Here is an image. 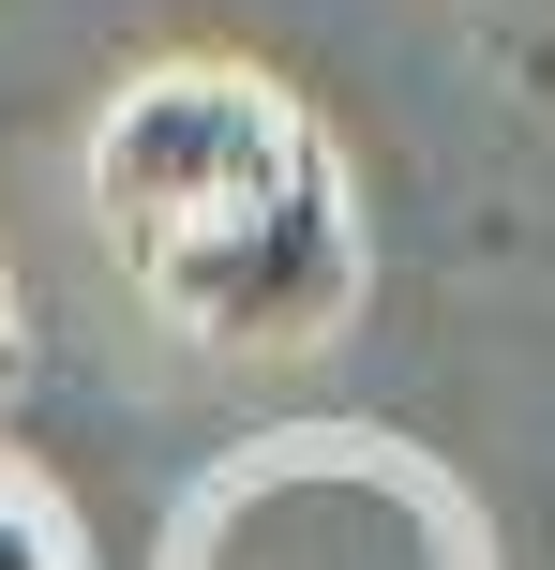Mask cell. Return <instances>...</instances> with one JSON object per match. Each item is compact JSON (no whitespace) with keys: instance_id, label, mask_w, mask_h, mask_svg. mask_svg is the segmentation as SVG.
Segmentation results:
<instances>
[{"instance_id":"cell-4","label":"cell","mask_w":555,"mask_h":570,"mask_svg":"<svg viewBox=\"0 0 555 570\" xmlns=\"http://www.w3.org/2000/svg\"><path fill=\"white\" fill-rule=\"evenodd\" d=\"M0 570H76V541H60L30 495H0Z\"/></svg>"},{"instance_id":"cell-2","label":"cell","mask_w":555,"mask_h":570,"mask_svg":"<svg viewBox=\"0 0 555 570\" xmlns=\"http://www.w3.org/2000/svg\"><path fill=\"white\" fill-rule=\"evenodd\" d=\"M300 150H316V120H300L270 76H240V60H166V76H136L106 120H90V210H106V240L136 256V240H166V226H196V210L286 180Z\"/></svg>"},{"instance_id":"cell-3","label":"cell","mask_w":555,"mask_h":570,"mask_svg":"<svg viewBox=\"0 0 555 570\" xmlns=\"http://www.w3.org/2000/svg\"><path fill=\"white\" fill-rule=\"evenodd\" d=\"M196 570H466V525L406 465H360L346 435H300V465H240L196 511Z\"/></svg>"},{"instance_id":"cell-1","label":"cell","mask_w":555,"mask_h":570,"mask_svg":"<svg viewBox=\"0 0 555 570\" xmlns=\"http://www.w3.org/2000/svg\"><path fill=\"white\" fill-rule=\"evenodd\" d=\"M120 271H136L196 345H316V331H346V301H360V226H346L330 150H300L286 180H256V196L136 240Z\"/></svg>"},{"instance_id":"cell-6","label":"cell","mask_w":555,"mask_h":570,"mask_svg":"<svg viewBox=\"0 0 555 570\" xmlns=\"http://www.w3.org/2000/svg\"><path fill=\"white\" fill-rule=\"evenodd\" d=\"M541 16H555V0H541Z\"/></svg>"},{"instance_id":"cell-5","label":"cell","mask_w":555,"mask_h":570,"mask_svg":"<svg viewBox=\"0 0 555 570\" xmlns=\"http://www.w3.org/2000/svg\"><path fill=\"white\" fill-rule=\"evenodd\" d=\"M0 361H16V301H0Z\"/></svg>"}]
</instances>
